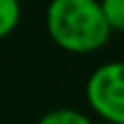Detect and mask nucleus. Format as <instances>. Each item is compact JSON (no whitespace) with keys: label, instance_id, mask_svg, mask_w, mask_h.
Returning a JSON list of instances; mask_svg holds the SVG:
<instances>
[{"label":"nucleus","instance_id":"obj_5","mask_svg":"<svg viewBox=\"0 0 124 124\" xmlns=\"http://www.w3.org/2000/svg\"><path fill=\"white\" fill-rule=\"evenodd\" d=\"M108 25L114 33H124V0H99Z\"/></svg>","mask_w":124,"mask_h":124},{"label":"nucleus","instance_id":"obj_1","mask_svg":"<svg viewBox=\"0 0 124 124\" xmlns=\"http://www.w3.org/2000/svg\"><path fill=\"white\" fill-rule=\"evenodd\" d=\"M46 29L54 44L70 54H91L108 44L110 29L99 0H52Z\"/></svg>","mask_w":124,"mask_h":124},{"label":"nucleus","instance_id":"obj_4","mask_svg":"<svg viewBox=\"0 0 124 124\" xmlns=\"http://www.w3.org/2000/svg\"><path fill=\"white\" fill-rule=\"evenodd\" d=\"M21 21V4L19 0H0V39H4L17 29Z\"/></svg>","mask_w":124,"mask_h":124},{"label":"nucleus","instance_id":"obj_2","mask_svg":"<svg viewBox=\"0 0 124 124\" xmlns=\"http://www.w3.org/2000/svg\"><path fill=\"white\" fill-rule=\"evenodd\" d=\"M85 97L99 118L124 124V60L106 62L89 75Z\"/></svg>","mask_w":124,"mask_h":124},{"label":"nucleus","instance_id":"obj_3","mask_svg":"<svg viewBox=\"0 0 124 124\" xmlns=\"http://www.w3.org/2000/svg\"><path fill=\"white\" fill-rule=\"evenodd\" d=\"M37 124H93V120L79 110L58 108V110H50L48 114H44Z\"/></svg>","mask_w":124,"mask_h":124}]
</instances>
